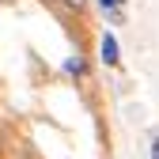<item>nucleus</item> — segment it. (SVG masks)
I'll use <instances>...</instances> for the list:
<instances>
[{"label": "nucleus", "instance_id": "obj_4", "mask_svg": "<svg viewBox=\"0 0 159 159\" xmlns=\"http://www.w3.org/2000/svg\"><path fill=\"white\" fill-rule=\"evenodd\" d=\"M152 159H159V133L152 136Z\"/></svg>", "mask_w": 159, "mask_h": 159}, {"label": "nucleus", "instance_id": "obj_1", "mask_svg": "<svg viewBox=\"0 0 159 159\" xmlns=\"http://www.w3.org/2000/svg\"><path fill=\"white\" fill-rule=\"evenodd\" d=\"M98 53H102V65H117L121 61V49H117V38L114 34H102V42H98Z\"/></svg>", "mask_w": 159, "mask_h": 159}, {"label": "nucleus", "instance_id": "obj_3", "mask_svg": "<svg viewBox=\"0 0 159 159\" xmlns=\"http://www.w3.org/2000/svg\"><path fill=\"white\" fill-rule=\"evenodd\" d=\"M65 68H68V72H72V76H80V72H84V61H76V57H72V61H68V65H65Z\"/></svg>", "mask_w": 159, "mask_h": 159}, {"label": "nucleus", "instance_id": "obj_5", "mask_svg": "<svg viewBox=\"0 0 159 159\" xmlns=\"http://www.w3.org/2000/svg\"><path fill=\"white\" fill-rule=\"evenodd\" d=\"M65 4H68V8H76V11H80V8H87V0H65Z\"/></svg>", "mask_w": 159, "mask_h": 159}, {"label": "nucleus", "instance_id": "obj_2", "mask_svg": "<svg viewBox=\"0 0 159 159\" xmlns=\"http://www.w3.org/2000/svg\"><path fill=\"white\" fill-rule=\"evenodd\" d=\"M98 4H102V11L114 19V23H117V19H121V4H125V0H98Z\"/></svg>", "mask_w": 159, "mask_h": 159}]
</instances>
